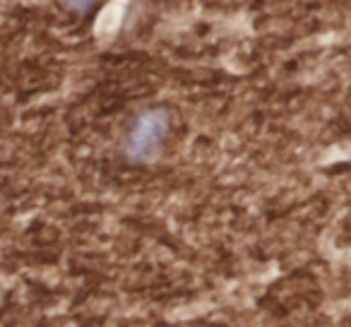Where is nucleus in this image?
<instances>
[{
    "instance_id": "nucleus-1",
    "label": "nucleus",
    "mask_w": 351,
    "mask_h": 327,
    "mask_svg": "<svg viewBox=\"0 0 351 327\" xmlns=\"http://www.w3.org/2000/svg\"><path fill=\"white\" fill-rule=\"evenodd\" d=\"M171 118L164 108H145L140 116L132 121L130 130L123 142V152L135 164H147L161 152L169 135Z\"/></svg>"
},
{
    "instance_id": "nucleus-2",
    "label": "nucleus",
    "mask_w": 351,
    "mask_h": 327,
    "mask_svg": "<svg viewBox=\"0 0 351 327\" xmlns=\"http://www.w3.org/2000/svg\"><path fill=\"white\" fill-rule=\"evenodd\" d=\"M60 3H63V8H68L70 12H87L97 5L99 0H60Z\"/></svg>"
}]
</instances>
